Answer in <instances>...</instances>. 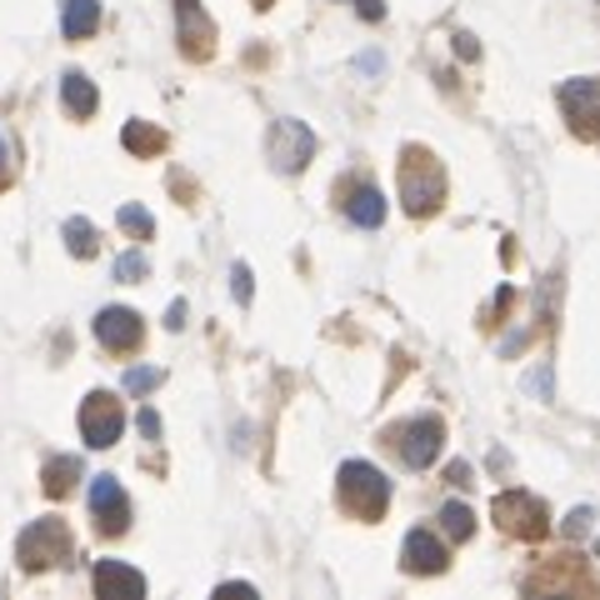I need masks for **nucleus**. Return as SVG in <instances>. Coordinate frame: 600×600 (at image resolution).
Masks as SVG:
<instances>
[{
    "instance_id": "nucleus-5",
    "label": "nucleus",
    "mask_w": 600,
    "mask_h": 600,
    "mask_svg": "<svg viewBox=\"0 0 600 600\" xmlns=\"http://www.w3.org/2000/svg\"><path fill=\"white\" fill-rule=\"evenodd\" d=\"M440 440H446V426H440L436 416H416V420H406V426L390 430V446L400 450V460H406L410 470L436 466Z\"/></svg>"
},
{
    "instance_id": "nucleus-23",
    "label": "nucleus",
    "mask_w": 600,
    "mask_h": 600,
    "mask_svg": "<svg viewBox=\"0 0 600 600\" xmlns=\"http://www.w3.org/2000/svg\"><path fill=\"white\" fill-rule=\"evenodd\" d=\"M146 256H140V250H126V256H120L116 260V280H140V276H146Z\"/></svg>"
},
{
    "instance_id": "nucleus-6",
    "label": "nucleus",
    "mask_w": 600,
    "mask_h": 600,
    "mask_svg": "<svg viewBox=\"0 0 600 600\" xmlns=\"http://www.w3.org/2000/svg\"><path fill=\"white\" fill-rule=\"evenodd\" d=\"M270 160H276V170H286V176L306 170L310 160H316V130L296 116L276 120V126H270Z\"/></svg>"
},
{
    "instance_id": "nucleus-3",
    "label": "nucleus",
    "mask_w": 600,
    "mask_h": 600,
    "mask_svg": "<svg viewBox=\"0 0 600 600\" xmlns=\"http://www.w3.org/2000/svg\"><path fill=\"white\" fill-rule=\"evenodd\" d=\"M66 556H70V530H66V520L60 516L30 520V526L20 530V540H16V560H20V570H30V576L60 566Z\"/></svg>"
},
{
    "instance_id": "nucleus-20",
    "label": "nucleus",
    "mask_w": 600,
    "mask_h": 600,
    "mask_svg": "<svg viewBox=\"0 0 600 600\" xmlns=\"http://www.w3.org/2000/svg\"><path fill=\"white\" fill-rule=\"evenodd\" d=\"M440 526H446L450 540H470V530H476V516H470V506L450 500V506H440Z\"/></svg>"
},
{
    "instance_id": "nucleus-22",
    "label": "nucleus",
    "mask_w": 600,
    "mask_h": 600,
    "mask_svg": "<svg viewBox=\"0 0 600 600\" xmlns=\"http://www.w3.org/2000/svg\"><path fill=\"white\" fill-rule=\"evenodd\" d=\"M160 380H166V370H156V366H136V370H126V390H130V396H146V390H156Z\"/></svg>"
},
{
    "instance_id": "nucleus-31",
    "label": "nucleus",
    "mask_w": 600,
    "mask_h": 600,
    "mask_svg": "<svg viewBox=\"0 0 600 600\" xmlns=\"http://www.w3.org/2000/svg\"><path fill=\"white\" fill-rule=\"evenodd\" d=\"M10 186V146H6V136H0V190Z\"/></svg>"
},
{
    "instance_id": "nucleus-2",
    "label": "nucleus",
    "mask_w": 600,
    "mask_h": 600,
    "mask_svg": "<svg viewBox=\"0 0 600 600\" xmlns=\"http://www.w3.org/2000/svg\"><path fill=\"white\" fill-rule=\"evenodd\" d=\"M336 486H340V506H346L350 516H360V520H380V516H386L390 480L380 476L370 460H346L340 476H336Z\"/></svg>"
},
{
    "instance_id": "nucleus-1",
    "label": "nucleus",
    "mask_w": 600,
    "mask_h": 600,
    "mask_svg": "<svg viewBox=\"0 0 600 600\" xmlns=\"http://www.w3.org/2000/svg\"><path fill=\"white\" fill-rule=\"evenodd\" d=\"M400 200H406L410 216H430L446 200V170L430 150L420 146L406 150V160H400Z\"/></svg>"
},
{
    "instance_id": "nucleus-21",
    "label": "nucleus",
    "mask_w": 600,
    "mask_h": 600,
    "mask_svg": "<svg viewBox=\"0 0 600 600\" xmlns=\"http://www.w3.org/2000/svg\"><path fill=\"white\" fill-rule=\"evenodd\" d=\"M120 230H126V236H136V240H150L156 236V220H150V210L146 206H120Z\"/></svg>"
},
{
    "instance_id": "nucleus-19",
    "label": "nucleus",
    "mask_w": 600,
    "mask_h": 600,
    "mask_svg": "<svg viewBox=\"0 0 600 600\" xmlns=\"http://www.w3.org/2000/svg\"><path fill=\"white\" fill-rule=\"evenodd\" d=\"M80 480V460L76 456H56L46 460V476H40V486H46V496H66L70 486Z\"/></svg>"
},
{
    "instance_id": "nucleus-17",
    "label": "nucleus",
    "mask_w": 600,
    "mask_h": 600,
    "mask_svg": "<svg viewBox=\"0 0 600 600\" xmlns=\"http://www.w3.org/2000/svg\"><path fill=\"white\" fill-rule=\"evenodd\" d=\"M120 140H126L130 156H160V150H166V130L146 126V120H130V126L120 130Z\"/></svg>"
},
{
    "instance_id": "nucleus-24",
    "label": "nucleus",
    "mask_w": 600,
    "mask_h": 600,
    "mask_svg": "<svg viewBox=\"0 0 600 600\" xmlns=\"http://www.w3.org/2000/svg\"><path fill=\"white\" fill-rule=\"evenodd\" d=\"M230 296H236L240 306H250V296H256V286H250V266H236V270H230Z\"/></svg>"
},
{
    "instance_id": "nucleus-16",
    "label": "nucleus",
    "mask_w": 600,
    "mask_h": 600,
    "mask_svg": "<svg viewBox=\"0 0 600 600\" xmlns=\"http://www.w3.org/2000/svg\"><path fill=\"white\" fill-rule=\"evenodd\" d=\"M346 210H350V220H356L360 230H376L380 220H386V196H380L376 186H360L356 196H350Z\"/></svg>"
},
{
    "instance_id": "nucleus-18",
    "label": "nucleus",
    "mask_w": 600,
    "mask_h": 600,
    "mask_svg": "<svg viewBox=\"0 0 600 600\" xmlns=\"http://www.w3.org/2000/svg\"><path fill=\"white\" fill-rule=\"evenodd\" d=\"M60 236H66V250H70V256H76V260H90V256H96V250H100V240H96V226H90L86 216H70Z\"/></svg>"
},
{
    "instance_id": "nucleus-33",
    "label": "nucleus",
    "mask_w": 600,
    "mask_h": 600,
    "mask_svg": "<svg viewBox=\"0 0 600 600\" xmlns=\"http://www.w3.org/2000/svg\"><path fill=\"white\" fill-rule=\"evenodd\" d=\"M596 116H600V110H596Z\"/></svg>"
},
{
    "instance_id": "nucleus-27",
    "label": "nucleus",
    "mask_w": 600,
    "mask_h": 600,
    "mask_svg": "<svg viewBox=\"0 0 600 600\" xmlns=\"http://www.w3.org/2000/svg\"><path fill=\"white\" fill-rule=\"evenodd\" d=\"M356 10L366 20H386V0H356Z\"/></svg>"
},
{
    "instance_id": "nucleus-12",
    "label": "nucleus",
    "mask_w": 600,
    "mask_h": 600,
    "mask_svg": "<svg viewBox=\"0 0 600 600\" xmlns=\"http://www.w3.org/2000/svg\"><path fill=\"white\" fill-rule=\"evenodd\" d=\"M406 566L416 570V576H440V570L450 566L440 536H430V530H410L406 536Z\"/></svg>"
},
{
    "instance_id": "nucleus-10",
    "label": "nucleus",
    "mask_w": 600,
    "mask_h": 600,
    "mask_svg": "<svg viewBox=\"0 0 600 600\" xmlns=\"http://www.w3.org/2000/svg\"><path fill=\"white\" fill-rule=\"evenodd\" d=\"M176 36H180V50H186L190 60L210 56V46H216V26H210V16L200 10V0H176Z\"/></svg>"
},
{
    "instance_id": "nucleus-4",
    "label": "nucleus",
    "mask_w": 600,
    "mask_h": 600,
    "mask_svg": "<svg viewBox=\"0 0 600 600\" xmlns=\"http://www.w3.org/2000/svg\"><path fill=\"white\" fill-rule=\"evenodd\" d=\"M490 516L500 520L506 536H520V540H540L550 530V510L536 496H526V490H500L490 500Z\"/></svg>"
},
{
    "instance_id": "nucleus-9",
    "label": "nucleus",
    "mask_w": 600,
    "mask_h": 600,
    "mask_svg": "<svg viewBox=\"0 0 600 600\" xmlns=\"http://www.w3.org/2000/svg\"><path fill=\"white\" fill-rule=\"evenodd\" d=\"M140 336H146V326H140V316L130 306H106L96 316V340L106 350H116V356H120V350H136Z\"/></svg>"
},
{
    "instance_id": "nucleus-7",
    "label": "nucleus",
    "mask_w": 600,
    "mask_h": 600,
    "mask_svg": "<svg viewBox=\"0 0 600 600\" xmlns=\"http://www.w3.org/2000/svg\"><path fill=\"white\" fill-rule=\"evenodd\" d=\"M120 430H126V410H120V400L110 396V390H90L86 406H80V436H86V446L110 450L120 440Z\"/></svg>"
},
{
    "instance_id": "nucleus-28",
    "label": "nucleus",
    "mask_w": 600,
    "mask_h": 600,
    "mask_svg": "<svg viewBox=\"0 0 600 600\" xmlns=\"http://www.w3.org/2000/svg\"><path fill=\"white\" fill-rule=\"evenodd\" d=\"M140 436H150V440L160 436V416H156V410H140Z\"/></svg>"
},
{
    "instance_id": "nucleus-32",
    "label": "nucleus",
    "mask_w": 600,
    "mask_h": 600,
    "mask_svg": "<svg viewBox=\"0 0 600 600\" xmlns=\"http://www.w3.org/2000/svg\"><path fill=\"white\" fill-rule=\"evenodd\" d=\"M256 6H270V0H256Z\"/></svg>"
},
{
    "instance_id": "nucleus-26",
    "label": "nucleus",
    "mask_w": 600,
    "mask_h": 600,
    "mask_svg": "<svg viewBox=\"0 0 600 600\" xmlns=\"http://www.w3.org/2000/svg\"><path fill=\"white\" fill-rule=\"evenodd\" d=\"M566 530H570V536H586V530H590V510H570Z\"/></svg>"
},
{
    "instance_id": "nucleus-11",
    "label": "nucleus",
    "mask_w": 600,
    "mask_h": 600,
    "mask_svg": "<svg viewBox=\"0 0 600 600\" xmlns=\"http://www.w3.org/2000/svg\"><path fill=\"white\" fill-rule=\"evenodd\" d=\"M96 596L100 600H140L146 596V576L126 560H96Z\"/></svg>"
},
{
    "instance_id": "nucleus-13",
    "label": "nucleus",
    "mask_w": 600,
    "mask_h": 600,
    "mask_svg": "<svg viewBox=\"0 0 600 600\" xmlns=\"http://www.w3.org/2000/svg\"><path fill=\"white\" fill-rule=\"evenodd\" d=\"M60 106L70 110V116H96V106H100V90L90 86V76H80V70H66L60 76Z\"/></svg>"
},
{
    "instance_id": "nucleus-15",
    "label": "nucleus",
    "mask_w": 600,
    "mask_h": 600,
    "mask_svg": "<svg viewBox=\"0 0 600 600\" xmlns=\"http://www.w3.org/2000/svg\"><path fill=\"white\" fill-rule=\"evenodd\" d=\"M96 26H100V0H66V16H60L66 40H86Z\"/></svg>"
},
{
    "instance_id": "nucleus-8",
    "label": "nucleus",
    "mask_w": 600,
    "mask_h": 600,
    "mask_svg": "<svg viewBox=\"0 0 600 600\" xmlns=\"http://www.w3.org/2000/svg\"><path fill=\"white\" fill-rule=\"evenodd\" d=\"M90 516H96V526L106 530V536H120V530L130 526V496L120 490L116 476L90 480Z\"/></svg>"
},
{
    "instance_id": "nucleus-25",
    "label": "nucleus",
    "mask_w": 600,
    "mask_h": 600,
    "mask_svg": "<svg viewBox=\"0 0 600 600\" xmlns=\"http://www.w3.org/2000/svg\"><path fill=\"white\" fill-rule=\"evenodd\" d=\"M456 56H460V60H476V56H480L476 36H466V30H460V36H456Z\"/></svg>"
},
{
    "instance_id": "nucleus-30",
    "label": "nucleus",
    "mask_w": 600,
    "mask_h": 600,
    "mask_svg": "<svg viewBox=\"0 0 600 600\" xmlns=\"http://www.w3.org/2000/svg\"><path fill=\"white\" fill-rule=\"evenodd\" d=\"M166 326H170V330H180V326H186V300H176V306L166 310Z\"/></svg>"
},
{
    "instance_id": "nucleus-29",
    "label": "nucleus",
    "mask_w": 600,
    "mask_h": 600,
    "mask_svg": "<svg viewBox=\"0 0 600 600\" xmlns=\"http://www.w3.org/2000/svg\"><path fill=\"white\" fill-rule=\"evenodd\" d=\"M216 596H256V586H246V580H226Z\"/></svg>"
},
{
    "instance_id": "nucleus-14",
    "label": "nucleus",
    "mask_w": 600,
    "mask_h": 600,
    "mask_svg": "<svg viewBox=\"0 0 600 600\" xmlns=\"http://www.w3.org/2000/svg\"><path fill=\"white\" fill-rule=\"evenodd\" d=\"M560 106H566L576 120H590V116L600 110V80H596V76L566 80V86H560Z\"/></svg>"
}]
</instances>
